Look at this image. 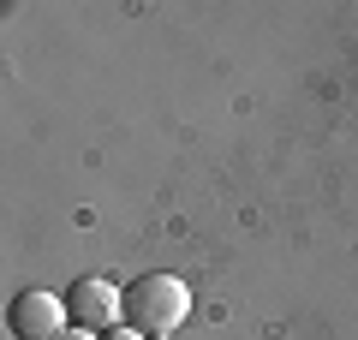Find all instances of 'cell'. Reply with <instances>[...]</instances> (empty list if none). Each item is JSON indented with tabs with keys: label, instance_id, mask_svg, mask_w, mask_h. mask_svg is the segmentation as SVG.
<instances>
[{
	"label": "cell",
	"instance_id": "obj_4",
	"mask_svg": "<svg viewBox=\"0 0 358 340\" xmlns=\"http://www.w3.org/2000/svg\"><path fill=\"white\" fill-rule=\"evenodd\" d=\"M102 340H143V334H138V328H126V323H120V328H108Z\"/></svg>",
	"mask_w": 358,
	"mask_h": 340
},
{
	"label": "cell",
	"instance_id": "obj_2",
	"mask_svg": "<svg viewBox=\"0 0 358 340\" xmlns=\"http://www.w3.org/2000/svg\"><path fill=\"white\" fill-rule=\"evenodd\" d=\"M6 328H13L18 340H60L66 328H72V316H66V292H48V287L13 292V304H6Z\"/></svg>",
	"mask_w": 358,
	"mask_h": 340
},
{
	"label": "cell",
	"instance_id": "obj_5",
	"mask_svg": "<svg viewBox=\"0 0 358 340\" xmlns=\"http://www.w3.org/2000/svg\"><path fill=\"white\" fill-rule=\"evenodd\" d=\"M60 340H102V334H96V328H66Z\"/></svg>",
	"mask_w": 358,
	"mask_h": 340
},
{
	"label": "cell",
	"instance_id": "obj_3",
	"mask_svg": "<svg viewBox=\"0 0 358 340\" xmlns=\"http://www.w3.org/2000/svg\"><path fill=\"white\" fill-rule=\"evenodd\" d=\"M66 316H72V328H96V334H108V328L126 323V311H120V287L102 275H78L72 287H66Z\"/></svg>",
	"mask_w": 358,
	"mask_h": 340
},
{
	"label": "cell",
	"instance_id": "obj_1",
	"mask_svg": "<svg viewBox=\"0 0 358 340\" xmlns=\"http://www.w3.org/2000/svg\"><path fill=\"white\" fill-rule=\"evenodd\" d=\"M120 311H126V328H138L143 340L155 334H173L185 316H192V287L179 275H131L126 287H120Z\"/></svg>",
	"mask_w": 358,
	"mask_h": 340
}]
</instances>
